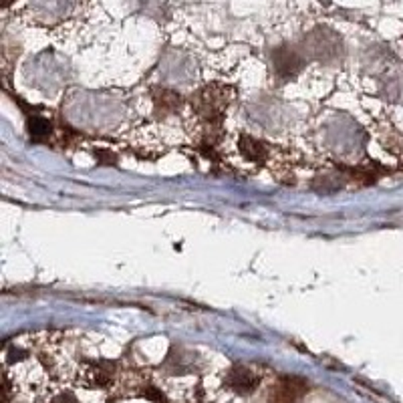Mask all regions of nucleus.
Wrapping results in <instances>:
<instances>
[{"label": "nucleus", "instance_id": "39448f33", "mask_svg": "<svg viewBox=\"0 0 403 403\" xmlns=\"http://www.w3.org/2000/svg\"><path fill=\"white\" fill-rule=\"evenodd\" d=\"M113 373H115V363H109V361L93 363L87 371V385L89 388H107L113 381Z\"/></svg>", "mask_w": 403, "mask_h": 403}, {"label": "nucleus", "instance_id": "7ed1b4c3", "mask_svg": "<svg viewBox=\"0 0 403 403\" xmlns=\"http://www.w3.org/2000/svg\"><path fill=\"white\" fill-rule=\"evenodd\" d=\"M303 55L295 47H279L272 55V65L277 75L282 79L295 77L296 73L303 69Z\"/></svg>", "mask_w": 403, "mask_h": 403}, {"label": "nucleus", "instance_id": "f8f14e48", "mask_svg": "<svg viewBox=\"0 0 403 403\" xmlns=\"http://www.w3.org/2000/svg\"><path fill=\"white\" fill-rule=\"evenodd\" d=\"M51 403H79L77 397L75 395H71V393H61L59 397H55Z\"/></svg>", "mask_w": 403, "mask_h": 403}, {"label": "nucleus", "instance_id": "20e7f679", "mask_svg": "<svg viewBox=\"0 0 403 403\" xmlns=\"http://www.w3.org/2000/svg\"><path fill=\"white\" fill-rule=\"evenodd\" d=\"M224 383H226V388L232 389L234 393L249 395L258 388V375L250 371L249 367H244V365H234L232 369L226 373Z\"/></svg>", "mask_w": 403, "mask_h": 403}, {"label": "nucleus", "instance_id": "9b49d317", "mask_svg": "<svg viewBox=\"0 0 403 403\" xmlns=\"http://www.w3.org/2000/svg\"><path fill=\"white\" fill-rule=\"evenodd\" d=\"M95 155H97V161H99V164H109V166H111V164L117 161L111 152H95Z\"/></svg>", "mask_w": 403, "mask_h": 403}, {"label": "nucleus", "instance_id": "f03ea898", "mask_svg": "<svg viewBox=\"0 0 403 403\" xmlns=\"http://www.w3.org/2000/svg\"><path fill=\"white\" fill-rule=\"evenodd\" d=\"M309 391V383L300 377L284 375L277 381V385L270 389V403H296Z\"/></svg>", "mask_w": 403, "mask_h": 403}, {"label": "nucleus", "instance_id": "9d476101", "mask_svg": "<svg viewBox=\"0 0 403 403\" xmlns=\"http://www.w3.org/2000/svg\"><path fill=\"white\" fill-rule=\"evenodd\" d=\"M141 395H143V397H147V399H152V402H155V403H168L166 395H164L161 391H157L155 388H152V385H147L145 389H141Z\"/></svg>", "mask_w": 403, "mask_h": 403}, {"label": "nucleus", "instance_id": "0eeeda50", "mask_svg": "<svg viewBox=\"0 0 403 403\" xmlns=\"http://www.w3.org/2000/svg\"><path fill=\"white\" fill-rule=\"evenodd\" d=\"M154 103L157 111H161V115H166V113H173L180 107L182 99H180V95H176L170 89H157L154 93Z\"/></svg>", "mask_w": 403, "mask_h": 403}, {"label": "nucleus", "instance_id": "1a4fd4ad", "mask_svg": "<svg viewBox=\"0 0 403 403\" xmlns=\"http://www.w3.org/2000/svg\"><path fill=\"white\" fill-rule=\"evenodd\" d=\"M27 129H29V136L32 138V141H43L47 140L48 133H51V124L39 115H32V117H29Z\"/></svg>", "mask_w": 403, "mask_h": 403}, {"label": "nucleus", "instance_id": "6e6552de", "mask_svg": "<svg viewBox=\"0 0 403 403\" xmlns=\"http://www.w3.org/2000/svg\"><path fill=\"white\" fill-rule=\"evenodd\" d=\"M240 150L252 161H264L266 159V145L263 141L254 140V138H242L240 140Z\"/></svg>", "mask_w": 403, "mask_h": 403}, {"label": "nucleus", "instance_id": "423d86ee", "mask_svg": "<svg viewBox=\"0 0 403 403\" xmlns=\"http://www.w3.org/2000/svg\"><path fill=\"white\" fill-rule=\"evenodd\" d=\"M192 361H194V355L192 353H186L182 347H171L170 355L166 359L164 367L170 373H190L192 371Z\"/></svg>", "mask_w": 403, "mask_h": 403}, {"label": "nucleus", "instance_id": "f257e3e1", "mask_svg": "<svg viewBox=\"0 0 403 403\" xmlns=\"http://www.w3.org/2000/svg\"><path fill=\"white\" fill-rule=\"evenodd\" d=\"M232 97V89L224 87V85H210L206 89H202L196 97V111L208 124H220L224 109L228 105Z\"/></svg>", "mask_w": 403, "mask_h": 403}, {"label": "nucleus", "instance_id": "ddd939ff", "mask_svg": "<svg viewBox=\"0 0 403 403\" xmlns=\"http://www.w3.org/2000/svg\"><path fill=\"white\" fill-rule=\"evenodd\" d=\"M321 2H325V4H329V2H331V0H321Z\"/></svg>", "mask_w": 403, "mask_h": 403}]
</instances>
